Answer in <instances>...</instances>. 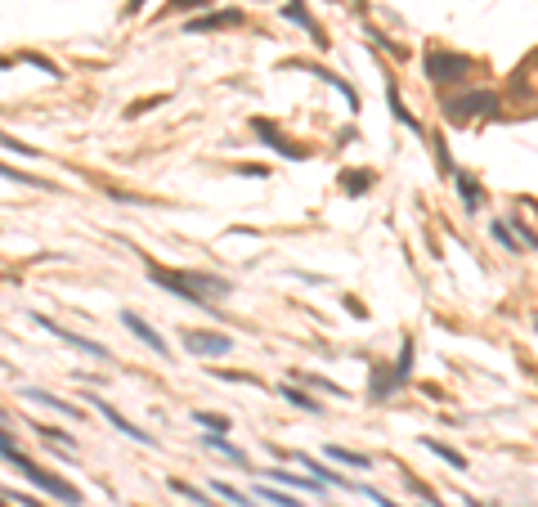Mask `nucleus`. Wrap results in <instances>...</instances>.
<instances>
[{"label": "nucleus", "mask_w": 538, "mask_h": 507, "mask_svg": "<svg viewBox=\"0 0 538 507\" xmlns=\"http://www.w3.org/2000/svg\"><path fill=\"white\" fill-rule=\"evenodd\" d=\"M359 494H364V498H373V503H377V507H399V503H390V498H386V494H377V489H373V485H359Z\"/></svg>", "instance_id": "obj_31"}, {"label": "nucleus", "mask_w": 538, "mask_h": 507, "mask_svg": "<svg viewBox=\"0 0 538 507\" xmlns=\"http://www.w3.org/2000/svg\"><path fill=\"white\" fill-rule=\"evenodd\" d=\"M10 498H14V503H19V507H41V503H36V498H32V494H10Z\"/></svg>", "instance_id": "obj_32"}, {"label": "nucleus", "mask_w": 538, "mask_h": 507, "mask_svg": "<svg viewBox=\"0 0 538 507\" xmlns=\"http://www.w3.org/2000/svg\"><path fill=\"white\" fill-rule=\"evenodd\" d=\"M242 23V10H220V14H202V19H188L184 32H220V27H238Z\"/></svg>", "instance_id": "obj_10"}, {"label": "nucleus", "mask_w": 538, "mask_h": 507, "mask_svg": "<svg viewBox=\"0 0 538 507\" xmlns=\"http://www.w3.org/2000/svg\"><path fill=\"white\" fill-rule=\"evenodd\" d=\"M386 99H390V113H395V121H399V126H413V130H418V121H413L409 113H404V99H399V90H395V86L386 90Z\"/></svg>", "instance_id": "obj_24"}, {"label": "nucleus", "mask_w": 538, "mask_h": 507, "mask_svg": "<svg viewBox=\"0 0 538 507\" xmlns=\"http://www.w3.org/2000/svg\"><path fill=\"white\" fill-rule=\"evenodd\" d=\"M171 489H175L180 498H188V503H197V507H216V503H211L207 494H202L197 485H188V480H171Z\"/></svg>", "instance_id": "obj_21"}, {"label": "nucleus", "mask_w": 538, "mask_h": 507, "mask_svg": "<svg viewBox=\"0 0 538 507\" xmlns=\"http://www.w3.org/2000/svg\"><path fill=\"white\" fill-rule=\"evenodd\" d=\"M149 278L162 287V292H175L180 301L207 310V315H216V301L234 292L229 278H220V274H197V269H162V265H149Z\"/></svg>", "instance_id": "obj_1"}, {"label": "nucleus", "mask_w": 538, "mask_h": 507, "mask_svg": "<svg viewBox=\"0 0 538 507\" xmlns=\"http://www.w3.org/2000/svg\"><path fill=\"white\" fill-rule=\"evenodd\" d=\"M251 130H256V135H260V139H265V144H269V149H274V153H283L288 162H305V158H310V149H301V144L283 139V135H279L274 126H269L265 117H256V121H251Z\"/></svg>", "instance_id": "obj_6"}, {"label": "nucleus", "mask_w": 538, "mask_h": 507, "mask_svg": "<svg viewBox=\"0 0 538 507\" xmlns=\"http://www.w3.org/2000/svg\"><path fill=\"white\" fill-rule=\"evenodd\" d=\"M193 422H197V426H207V431H225V426H229L225 413H197V409H193Z\"/></svg>", "instance_id": "obj_25"}, {"label": "nucleus", "mask_w": 538, "mask_h": 507, "mask_svg": "<svg viewBox=\"0 0 538 507\" xmlns=\"http://www.w3.org/2000/svg\"><path fill=\"white\" fill-rule=\"evenodd\" d=\"M36 328H45L54 341H63V346H73V350H81V355H90V359H99V364H108V359H112V350L108 346H99V341H90V337H81V332H73V328H63V324H54V319H45V315H27Z\"/></svg>", "instance_id": "obj_4"}, {"label": "nucleus", "mask_w": 538, "mask_h": 507, "mask_svg": "<svg viewBox=\"0 0 538 507\" xmlns=\"http://www.w3.org/2000/svg\"><path fill=\"white\" fill-rule=\"evenodd\" d=\"M211 0H166V14H188V10H202Z\"/></svg>", "instance_id": "obj_27"}, {"label": "nucleus", "mask_w": 538, "mask_h": 507, "mask_svg": "<svg viewBox=\"0 0 538 507\" xmlns=\"http://www.w3.org/2000/svg\"><path fill=\"white\" fill-rule=\"evenodd\" d=\"M32 404H41V409H54V413H63V417H81V409L77 404H67V400H58V395H50V391H23Z\"/></svg>", "instance_id": "obj_12"}, {"label": "nucleus", "mask_w": 538, "mask_h": 507, "mask_svg": "<svg viewBox=\"0 0 538 507\" xmlns=\"http://www.w3.org/2000/svg\"><path fill=\"white\" fill-rule=\"evenodd\" d=\"M283 400H288L292 409H305V413H319V409H323L319 400H310V395H305V391H296V386H283Z\"/></svg>", "instance_id": "obj_22"}, {"label": "nucleus", "mask_w": 538, "mask_h": 507, "mask_svg": "<svg viewBox=\"0 0 538 507\" xmlns=\"http://www.w3.org/2000/svg\"><path fill=\"white\" fill-rule=\"evenodd\" d=\"M90 404H95V409H99V413H104V417H108V422L117 426V431H121L126 441H140V445H149V449L158 445V436H149V431H140V426H134V422H126V417H121V413H117V409H112L108 400H90Z\"/></svg>", "instance_id": "obj_8"}, {"label": "nucleus", "mask_w": 538, "mask_h": 507, "mask_svg": "<svg viewBox=\"0 0 538 507\" xmlns=\"http://www.w3.org/2000/svg\"><path fill=\"white\" fill-rule=\"evenodd\" d=\"M0 458H5L10 467H19V476H23V480H32L36 489H45V494H54L58 503H67V507H81V489H77V485H67L63 476H54V472H45V467H36V463H32V458H27L23 449H19V445H10V449H5V454H0Z\"/></svg>", "instance_id": "obj_2"}, {"label": "nucleus", "mask_w": 538, "mask_h": 507, "mask_svg": "<svg viewBox=\"0 0 538 507\" xmlns=\"http://www.w3.org/2000/svg\"><path fill=\"white\" fill-rule=\"evenodd\" d=\"M265 476L279 480V485H296V489H305V494H323V480H314V476H292V472H283V467H269Z\"/></svg>", "instance_id": "obj_13"}, {"label": "nucleus", "mask_w": 538, "mask_h": 507, "mask_svg": "<svg viewBox=\"0 0 538 507\" xmlns=\"http://www.w3.org/2000/svg\"><path fill=\"white\" fill-rule=\"evenodd\" d=\"M184 346L193 350V355H229L234 350V341L229 337H216V332H184Z\"/></svg>", "instance_id": "obj_9"}, {"label": "nucleus", "mask_w": 538, "mask_h": 507, "mask_svg": "<svg viewBox=\"0 0 538 507\" xmlns=\"http://www.w3.org/2000/svg\"><path fill=\"white\" fill-rule=\"evenodd\" d=\"M494 238H498L503 247H511V252H516V238H511V230H507L503 221H494Z\"/></svg>", "instance_id": "obj_30"}, {"label": "nucleus", "mask_w": 538, "mask_h": 507, "mask_svg": "<svg viewBox=\"0 0 538 507\" xmlns=\"http://www.w3.org/2000/svg\"><path fill=\"white\" fill-rule=\"evenodd\" d=\"M121 324H126V328H130L134 337H140V341H144V346H149L153 355L171 359V346H166V337H162V332H158V328H153L149 319H140V315H134V310H121Z\"/></svg>", "instance_id": "obj_7"}, {"label": "nucleus", "mask_w": 538, "mask_h": 507, "mask_svg": "<svg viewBox=\"0 0 538 507\" xmlns=\"http://www.w3.org/2000/svg\"><path fill=\"white\" fill-rule=\"evenodd\" d=\"M0 507H5V498H0Z\"/></svg>", "instance_id": "obj_35"}, {"label": "nucleus", "mask_w": 538, "mask_h": 507, "mask_svg": "<svg viewBox=\"0 0 538 507\" xmlns=\"http://www.w3.org/2000/svg\"><path fill=\"white\" fill-rule=\"evenodd\" d=\"M471 67H476V63H471L466 54H449V50H431L427 63H422L427 82H435V86H444V82H466Z\"/></svg>", "instance_id": "obj_3"}, {"label": "nucleus", "mask_w": 538, "mask_h": 507, "mask_svg": "<svg viewBox=\"0 0 538 507\" xmlns=\"http://www.w3.org/2000/svg\"><path fill=\"white\" fill-rule=\"evenodd\" d=\"M444 113L449 117H494L498 113V95H489V90H466V95L444 99Z\"/></svg>", "instance_id": "obj_5"}, {"label": "nucleus", "mask_w": 538, "mask_h": 507, "mask_svg": "<svg viewBox=\"0 0 538 507\" xmlns=\"http://www.w3.org/2000/svg\"><path fill=\"white\" fill-rule=\"evenodd\" d=\"M283 14H288V19H292V23H301V27H305V32H310V36H314V41H319V45H327V41H323V32H319V27H314V19H310V14H305V10H301V0H292V5H283Z\"/></svg>", "instance_id": "obj_16"}, {"label": "nucleus", "mask_w": 538, "mask_h": 507, "mask_svg": "<svg viewBox=\"0 0 538 507\" xmlns=\"http://www.w3.org/2000/svg\"><path fill=\"white\" fill-rule=\"evenodd\" d=\"M5 67H10V58H5V54H0V72H5Z\"/></svg>", "instance_id": "obj_34"}, {"label": "nucleus", "mask_w": 538, "mask_h": 507, "mask_svg": "<svg viewBox=\"0 0 538 507\" xmlns=\"http://www.w3.org/2000/svg\"><path fill=\"white\" fill-rule=\"evenodd\" d=\"M0 180H10V184H27V189H54V184H45V180H36V176H23L19 167H5V162H0Z\"/></svg>", "instance_id": "obj_19"}, {"label": "nucleus", "mask_w": 538, "mask_h": 507, "mask_svg": "<svg viewBox=\"0 0 538 507\" xmlns=\"http://www.w3.org/2000/svg\"><path fill=\"white\" fill-rule=\"evenodd\" d=\"M346 189H350V193H364V189H368V171H350V176H346Z\"/></svg>", "instance_id": "obj_29"}, {"label": "nucleus", "mask_w": 538, "mask_h": 507, "mask_svg": "<svg viewBox=\"0 0 538 507\" xmlns=\"http://www.w3.org/2000/svg\"><path fill=\"white\" fill-rule=\"evenodd\" d=\"M216 494H220L229 507H256V498H247V494H242V489H234L229 480H216Z\"/></svg>", "instance_id": "obj_20"}, {"label": "nucleus", "mask_w": 538, "mask_h": 507, "mask_svg": "<svg viewBox=\"0 0 538 507\" xmlns=\"http://www.w3.org/2000/svg\"><path fill=\"white\" fill-rule=\"evenodd\" d=\"M327 458H332V463H346V467H359V472L373 467L368 454H355V449H342V445H327Z\"/></svg>", "instance_id": "obj_14"}, {"label": "nucleus", "mask_w": 538, "mask_h": 507, "mask_svg": "<svg viewBox=\"0 0 538 507\" xmlns=\"http://www.w3.org/2000/svg\"><path fill=\"white\" fill-rule=\"evenodd\" d=\"M422 445H427V449H431L435 458H444V463H449L453 472H466V458H462L457 449H449V445H440V441H422Z\"/></svg>", "instance_id": "obj_17"}, {"label": "nucleus", "mask_w": 538, "mask_h": 507, "mask_svg": "<svg viewBox=\"0 0 538 507\" xmlns=\"http://www.w3.org/2000/svg\"><path fill=\"white\" fill-rule=\"evenodd\" d=\"M0 417H5V413H0Z\"/></svg>", "instance_id": "obj_36"}, {"label": "nucleus", "mask_w": 538, "mask_h": 507, "mask_svg": "<svg viewBox=\"0 0 538 507\" xmlns=\"http://www.w3.org/2000/svg\"><path fill=\"white\" fill-rule=\"evenodd\" d=\"M301 463H305V472H314V480H323V485H342V489H350V480H342V472H327L319 458H305L301 454Z\"/></svg>", "instance_id": "obj_15"}, {"label": "nucleus", "mask_w": 538, "mask_h": 507, "mask_svg": "<svg viewBox=\"0 0 538 507\" xmlns=\"http://www.w3.org/2000/svg\"><path fill=\"white\" fill-rule=\"evenodd\" d=\"M158 104H166V95H149V99H140V104H130V108H126V117H140V113L158 108Z\"/></svg>", "instance_id": "obj_28"}, {"label": "nucleus", "mask_w": 538, "mask_h": 507, "mask_svg": "<svg viewBox=\"0 0 538 507\" xmlns=\"http://www.w3.org/2000/svg\"><path fill=\"white\" fill-rule=\"evenodd\" d=\"M457 193H462V202H466L471 211L480 207V189H476V180H471V176H457Z\"/></svg>", "instance_id": "obj_23"}, {"label": "nucleus", "mask_w": 538, "mask_h": 507, "mask_svg": "<svg viewBox=\"0 0 538 507\" xmlns=\"http://www.w3.org/2000/svg\"><path fill=\"white\" fill-rule=\"evenodd\" d=\"M144 5H149V0H130V5H126V14H140Z\"/></svg>", "instance_id": "obj_33"}, {"label": "nucleus", "mask_w": 538, "mask_h": 507, "mask_svg": "<svg viewBox=\"0 0 538 507\" xmlns=\"http://www.w3.org/2000/svg\"><path fill=\"white\" fill-rule=\"evenodd\" d=\"M256 498H260V503H269V507H301L292 494H283V489H269V480L256 489Z\"/></svg>", "instance_id": "obj_18"}, {"label": "nucleus", "mask_w": 538, "mask_h": 507, "mask_svg": "<svg viewBox=\"0 0 538 507\" xmlns=\"http://www.w3.org/2000/svg\"><path fill=\"white\" fill-rule=\"evenodd\" d=\"M0 144H5L10 153H19V158H36V153H41V149H27L23 139H14V135H5V130H0Z\"/></svg>", "instance_id": "obj_26"}, {"label": "nucleus", "mask_w": 538, "mask_h": 507, "mask_svg": "<svg viewBox=\"0 0 538 507\" xmlns=\"http://www.w3.org/2000/svg\"><path fill=\"white\" fill-rule=\"evenodd\" d=\"M202 445L207 449H216V454H225L234 467H242V472H251V463H247V454L234 445V441H225V431H207V436H202Z\"/></svg>", "instance_id": "obj_11"}]
</instances>
